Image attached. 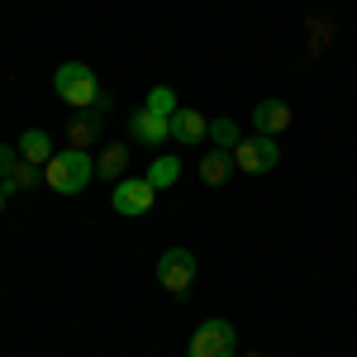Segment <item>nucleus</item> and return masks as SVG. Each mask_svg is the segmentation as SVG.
Instances as JSON below:
<instances>
[{
    "instance_id": "f257e3e1",
    "label": "nucleus",
    "mask_w": 357,
    "mask_h": 357,
    "mask_svg": "<svg viewBox=\"0 0 357 357\" xmlns=\"http://www.w3.org/2000/svg\"><path fill=\"white\" fill-rule=\"evenodd\" d=\"M53 91L62 105H72V110H105L110 100H105V91H100V82H96V72L86 67V62H62L53 72Z\"/></svg>"
},
{
    "instance_id": "f03ea898",
    "label": "nucleus",
    "mask_w": 357,
    "mask_h": 357,
    "mask_svg": "<svg viewBox=\"0 0 357 357\" xmlns=\"http://www.w3.org/2000/svg\"><path fill=\"white\" fill-rule=\"evenodd\" d=\"M91 172H96V162H91L86 148H62V153H53V162L43 167V186L57 195H77L91 186Z\"/></svg>"
},
{
    "instance_id": "7ed1b4c3",
    "label": "nucleus",
    "mask_w": 357,
    "mask_h": 357,
    "mask_svg": "<svg viewBox=\"0 0 357 357\" xmlns=\"http://www.w3.org/2000/svg\"><path fill=\"white\" fill-rule=\"evenodd\" d=\"M229 158H234V172H243V176H267V172H276V162H281V143L267 138V134H252V138H243Z\"/></svg>"
},
{
    "instance_id": "20e7f679",
    "label": "nucleus",
    "mask_w": 357,
    "mask_h": 357,
    "mask_svg": "<svg viewBox=\"0 0 357 357\" xmlns=\"http://www.w3.org/2000/svg\"><path fill=\"white\" fill-rule=\"evenodd\" d=\"M234 353H238V333L229 319H205L186 348V357H234Z\"/></svg>"
},
{
    "instance_id": "39448f33",
    "label": "nucleus",
    "mask_w": 357,
    "mask_h": 357,
    "mask_svg": "<svg viewBox=\"0 0 357 357\" xmlns=\"http://www.w3.org/2000/svg\"><path fill=\"white\" fill-rule=\"evenodd\" d=\"M153 200H158V186H153L148 176H124V181H114V191H110L114 215H124V220L148 215V210H153Z\"/></svg>"
},
{
    "instance_id": "423d86ee",
    "label": "nucleus",
    "mask_w": 357,
    "mask_h": 357,
    "mask_svg": "<svg viewBox=\"0 0 357 357\" xmlns=\"http://www.w3.org/2000/svg\"><path fill=\"white\" fill-rule=\"evenodd\" d=\"M195 281V252L191 248H167L158 257V286L167 296H186Z\"/></svg>"
},
{
    "instance_id": "0eeeda50",
    "label": "nucleus",
    "mask_w": 357,
    "mask_h": 357,
    "mask_svg": "<svg viewBox=\"0 0 357 357\" xmlns=\"http://www.w3.org/2000/svg\"><path fill=\"white\" fill-rule=\"evenodd\" d=\"M291 119H296L291 105H286V100H276V96L252 105V129H257V134H267V138H281L286 129H291Z\"/></svg>"
},
{
    "instance_id": "6e6552de",
    "label": "nucleus",
    "mask_w": 357,
    "mask_h": 357,
    "mask_svg": "<svg viewBox=\"0 0 357 357\" xmlns=\"http://www.w3.org/2000/svg\"><path fill=\"white\" fill-rule=\"evenodd\" d=\"M129 134H134L138 143H167V138H172V119L153 114L148 105H138V110L129 114Z\"/></svg>"
},
{
    "instance_id": "1a4fd4ad",
    "label": "nucleus",
    "mask_w": 357,
    "mask_h": 357,
    "mask_svg": "<svg viewBox=\"0 0 357 357\" xmlns=\"http://www.w3.org/2000/svg\"><path fill=\"white\" fill-rule=\"evenodd\" d=\"M15 148H20V158L33 162V167H48V162H53V138L43 134V129H24Z\"/></svg>"
},
{
    "instance_id": "9d476101",
    "label": "nucleus",
    "mask_w": 357,
    "mask_h": 357,
    "mask_svg": "<svg viewBox=\"0 0 357 357\" xmlns=\"http://www.w3.org/2000/svg\"><path fill=\"white\" fill-rule=\"evenodd\" d=\"M172 138H176V143H205V138H210V124H205V114L176 110V114H172Z\"/></svg>"
},
{
    "instance_id": "9b49d317",
    "label": "nucleus",
    "mask_w": 357,
    "mask_h": 357,
    "mask_svg": "<svg viewBox=\"0 0 357 357\" xmlns=\"http://www.w3.org/2000/svg\"><path fill=\"white\" fill-rule=\"evenodd\" d=\"M229 176H234V158H229L224 148H210V153L200 158V181H205V186H229Z\"/></svg>"
},
{
    "instance_id": "f8f14e48",
    "label": "nucleus",
    "mask_w": 357,
    "mask_h": 357,
    "mask_svg": "<svg viewBox=\"0 0 357 357\" xmlns=\"http://www.w3.org/2000/svg\"><path fill=\"white\" fill-rule=\"evenodd\" d=\"M124 172H129V148H124V143H110V148L96 158V176H105V181H124Z\"/></svg>"
},
{
    "instance_id": "ddd939ff",
    "label": "nucleus",
    "mask_w": 357,
    "mask_h": 357,
    "mask_svg": "<svg viewBox=\"0 0 357 357\" xmlns=\"http://www.w3.org/2000/svg\"><path fill=\"white\" fill-rule=\"evenodd\" d=\"M38 172H43V167H33V162L20 158V162L10 167V176H5V191H33V186H38Z\"/></svg>"
},
{
    "instance_id": "4468645a",
    "label": "nucleus",
    "mask_w": 357,
    "mask_h": 357,
    "mask_svg": "<svg viewBox=\"0 0 357 357\" xmlns=\"http://www.w3.org/2000/svg\"><path fill=\"white\" fill-rule=\"evenodd\" d=\"M210 143L224 148V153H234V148L243 143V134H238V124H234V119H210Z\"/></svg>"
},
{
    "instance_id": "2eb2a0df",
    "label": "nucleus",
    "mask_w": 357,
    "mask_h": 357,
    "mask_svg": "<svg viewBox=\"0 0 357 357\" xmlns=\"http://www.w3.org/2000/svg\"><path fill=\"white\" fill-rule=\"evenodd\" d=\"M176 176H181V158H158V162L148 167V181L167 191V186H176Z\"/></svg>"
},
{
    "instance_id": "dca6fc26",
    "label": "nucleus",
    "mask_w": 357,
    "mask_h": 357,
    "mask_svg": "<svg viewBox=\"0 0 357 357\" xmlns=\"http://www.w3.org/2000/svg\"><path fill=\"white\" fill-rule=\"evenodd\" d=\"M143 105H148V110H153V114H162V119H172V114L181 110V105H176V91H172V86H153Z\"/></svg>"
},
{
    "instance_id": "f3484780",
    "label": "nucleus",
    "mask_w": 357,
    "mask_h": 357,
    "mask_svg": "<svg viewBox=\"0 0 357 357\" xmlns=\"http://www.w3.org/2000/svg\"><path fill=\"white\" fill-rule=\"evenodd\" d=\"M96 138H100V119H72V129H67V143L72 148H86Z\"/></svg>"
},
{
    "instance_id": "a211bd4d",
    "label": "nucleus",
    "mask_w": 357,
    "mask_h": 357,
    "mask_svg": "<svg viewBox=\"0 0 357 357\" xmlns=\"http://www.w3.org/2000/svg\"><path fill=\"white\" fill-rule=\"evenodd\" d=\"M20 162V148H15V143H0V181H5V176H10V167Z\"/></svg>"
},
{
    "instance_id": "6ab92c4d",
    "label": "nucleus",
    "mask_w": 357,
    "mask_h": 357,
    "mask_svg": "<svg viewBox=\"0 0 357 357\" xmlns=\"http://www.w3.org/2000/svg\"><path fill=\"white\" fill-rule=\"evenodd\" d=\"M5 195H10V191H5V181H0V215H5Z\"/></svg>"
}]
</instances>
